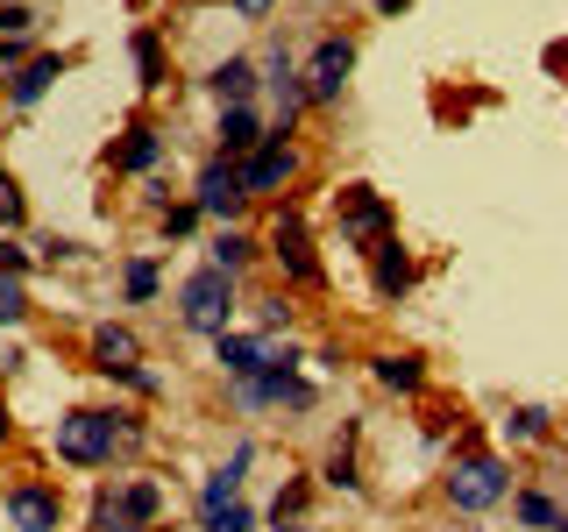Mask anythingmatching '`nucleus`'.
Wrapping results in <instances>:
<instances>
[{
    "mask_svg": "<svg viewBox=\"0 0 568 532\" xmlns=\"http://www.w3.org/2000/svg\"><path fill=\"white\" fill-rule=\"evenodd\" d=\"M142 440H150V419H142L135 405H114V412L71 405V412H58V426H50V448H58V461H71V469H114V454L142 448Z\"/></svg>",
    "mask_w": 568,
    "mask_h": 532,
    "instance_id": "f257e3e1",
    "label": "nucleus"
},
{
    "mask_svg": "<svg viewBox=\"0 0 568 532\" xmlns=\"http://www.w3.org/2000/svg\"><path fill=\"white\" fill-rule=\"evenodd\" d=\"M440 497H448L462 519H476V511H497V504L511 497V461H505V454H484V448L455 454L448 475H440Z\"/></svg>",
    "mask_w": 568,
    "mask_h": 532,
    "instance_id": "f03ea898",
    "label": "nucleus"
},
{
    "mask_svg": "<svg viewBox=\"0 0 568 532\" xmlns=\"http://www.w3.org/2000/svg\"><path fill=\"white\" fill-rule=\"evenodd\" d=\"M235 284L227 270H213V263H200L185 284H178V327L200 334V341H221L227 327H235Z\"/></svg>",
    "mask_w": 568,
    "mask_h": 532,
    "instance_id": "7ed1b4c3",
    "label": "nucleus"
},
{
    "mask_svg": "<svg viewBox=\"0 0 568 532\" xmlns=\"http://www.w3.org/2000/svg\"><path fill=\"white\" fill-rule=\"evenodd\" d=\"M164 519V483L156 475H114L93 490V532H150Z\"/></svg>",
    "mask_w": 568,
    "mask_h": 532,
    "instance_id": "20e7f679",
    "label": "nucleus"
},
{
    "mask_svg": "<svg viewBox=\"0 0 568 532\" xmlns=\"http://www.w3.org/2000/svg\"><path fill=\"white\" fill-rule=\"evenodd\" d=\"M334 227H342V242L348 248H377L384 235H390V206H384V192L377 185H342L334 192Z\"/></svg>",
    "mask_w": 568,
    "mask_h": 532,
    "instance_id": "39448f33",
    "label": "nucleus"
},
{
    "mask_svg": "<svg viewBox=\"0 0 568 532\" xmlns=\"http://www.w3.org/2000/svg\"><path fill=\"white\" fill-rule=\"evenodd\" d=\"M235 405L242 412H313L320 405V383H306L298 369H263V377H235Z\"/></svg>",
    "mask_w": 568,
    "mask_h": 532,
    "instance_id": "423d86ee",
    "label": "nucleus"
},
{
    "mask_svg": "<svg viewBox=\"0 0 568 532\" xmlns=\"http://www.w3.org/2000/svg\"><path fill=\"white\" fill-rule=\"evenodd\" d=\"M263 248H271V263L298 284V291H313V284L327 277V270H320V256H313V242H306V213H298V206H277L271 242H263Z\"/></svg>",
    "mask_w": 568,
    "mask_h": 532,
    "instance_id": "0eeeda50",
    "label": "nucleus"
},
{
    "mask_svg": "<svg viewBox=\"0 0 568 532\" xmlns=\"http://www.w3.org/2000/svg\"><path fill=\"white\" fill-rule=\"evenodd\" d=\"M298 71H306V100H313V106H342L348 71H355V35H320L313 58L298 64Z\"/></svg>",
    "mask_w": 568,
    "mask_h": 532,
    "instance_id": "6e6552de",
    "label": "nucleus"
},
{
    "mask_svg": "<svg viewBox=\"0 0 568 532\" xmlns=\"http://www.w3.org/2000/svg\"><path fill=\"white\" fill-rule=\"evenodd\" d=\"M192 206H200L206 221L235 227V221H242V206H248V192H242V164H227V156H206L200 177H192Z\"/></svg>",
    "mask_w": 568,
    "mask_h": 532,
    "instance_id": "1a4fd4ad",
    "label": "nucleus"
},
{
    "mask_svg": "<svg viewBox=\"0 0 568 532\" xmlns=\"http://www.w3.org/2000/svg\"><path fill=\"white\" fill-rule=\"evenodd\" d=\"M0 511H8L14 532H64V497H58V483H43V475H22V483H8Z\"/></svg>",
    "mask_w": 568,
    "mask_h": 532,
    "instance_id": "9d476101",
    "label": "nucleus"
},
{
    "mask_svg": "<svg viewBox=\"0 0 568 532\" xmlns=\"http://www.w3.org/2000/svg\"><path fill=\"white\" fill-rule=\"evenodd\" d=\"M263 93H271V106H277V129L271 135H284L292 142V129H298V114H306V71L292 64V50L284 43H271V58H263Z\"/></svg>",
    "mask_w": 568,
    "mask_h": 532,
    "instance_id": "9b49d317",
    "label": "nucleus"
},
{
    "mask_svg": "<svg viewBox=\"0 0 568 532\" xmlns=\"http://www.w3.org/2000/svg\"><path fill=\"white\" fill-rule=\"evenodd\" d=\"M306 171V156H298V142H284V135H271L256 156H242V192L248 200H277L292 177Z\"/></svg>",
    "mask_w": 568,
    "mask_h": 532,
    "instance_id": "f8f14e48",
    "label": "nucleus"
},
{
    "mask_svg": "<svg viewBox=\"0 0 568 532\" xmlns=\"http://www.w3.org/2000/svg\"><path fill=\"white\" fill-rule=\"evenodd\" d=\"M413 284H419V256L398 235H384L369 248V291H377L384 306H398V298H413Z\"/></svg>",
    "mask_w": 568,
    "mask_h": 532,
    "instance_id": "ddd939ff",
    "label": "nucleus"
},
{
    "mask_svg": "<svg viewBox=\"0 0 568 532\" xmlns=\"http://www.w3.org/2000/svg\"><path fill=\"white\" fill-rule=\"evenodd\" d=\"M271 129H263L256 106H221V121H213V156H227V164H242V156H256Z\"/></svg>",
    "mask_w": 568,
    "mask_h": 532,
    "instance_id": "4468645a",
    "label": "nucleus"
},
{
    "mask_svg": "<svg viewBox=\"0 0 568 532\" xmlns=\"http://www.w3.org/2000/svg\"><path fill=\"white\" fill-rule=\"evenodd\" d=\"M106 164H114L121 177H150L156 164H164V129H156V121H129L121 142L106 150Z\"/></svg>",
    "mask_w": 568,
    "mask_h": 532,
    "instance_id": "2eb2a0df",
    "label": "nucleus"
},
{
    "mask_svg": "<svg viewBox=\"0 0 568 532\" xmlns=\"http://www.w3.org/2000/svg\"><path fill=\"white\" fill-rule=\"evenodd\" d=\"M85 348H93V369H100V377H129V369L142 362V341H135V327H121V319H100V327H93V341H85Z\"/></svg>",
    "mask_w": 568,
    "mask_h": 532,
    "instance_id": "dca6fc26",
    "label": "nucleus"
},
{
    "mask_svg": "<svg viewBox=\"0 0 568 532\" xmlns=\"http://www.w3.org/2000/svg\"><path fill=\"white\" fill-rule=\"evenodd\" d=\"M206 93L221 100V106H256V93H263V64L256 58H221L206 71Z\"/></svg>",
    "mask_w": 568,
    "mask_h": 532,
    "instance_id": "f3484780",
    "label": "nucleus"
},
{
    "mask_svg": "<svg viewBox=\"0 0 568 532\" xmlns=\"http://www.w3.org/2000/svg\"><path fill=\"white\" fill-rule=\"evenodd\" d=\"M213 362L227 369V383H235V377H263V369H271V334H235V327H227L221 341H213Z\"/></svg>",
    "mask_w": 568,
    "mask_h": 532,
    "instance_id": "a211bd4d",
    "label": "nucleus"
},
{
    "mask_svg": "<svg viewBox=\"0 0 568 532\" xmlns=\"http://www.w3.org/2000/svg\"><path fill=\"white\" fill-rule=\"evenodd\" d=\"M248 461H256V440H235V448H227V461L200 483V511L235 504V497H242V475H248Z\"/></svg>",
    "mask_w": 568,
    "mask_h": 532,
    "instance_id": "6ab92c4d",
    "label": "nucleus"
},
{
    "mask_svg": "<svg viewBox=\"0 0 568 532\" xmlns=\"http://www.w3.org/2000/svg\"><path fill=\"white\" fill-rule=\"evenodd\" d=\"M64 71H71V58H64V50H43V58H29V64L8 79V106H36V100L50 93V85L64 79Z\"/></svg>",
    "mask_w": 568,
    "mask_h": 532,
    "instance_id": "aec40b11",
    "label": "nucleus"
},
{
    "mask_svg": "<svg viewBox=\"0 0 568 532\" xmlns=\"http://www.w3.org/2000/svg\"><path fill=\"white\" fill-rule=\"evenodd\" d=\"M369 377H377L384 390H398V398H419V390H426V362L405 355V348H384V355H369Z\"/></svg>",
    "mask_w": 568,
    "mask_h": 532,
    "instance_id": "412c9836",
    "label": "nucleus"
},
{
    "mask_svg": "<svg viewBox=\"0 0 568 532\" xmlns=\"http://www.w3.org/2000/svg\"><path fill=\"white\" fill-rule=\"evenodd\" d=\"M256 256H263V242H256V235H242V227H221V235L206 242V263H213V270H227V277H242Z\"/></svg>",
    "mask_w": 568,
    "mask_h": 532,
    "instance_id": "4be33fe9",
    "label": "nucleus"
},
{
    "mask_svg": "<svg viewBox=\"0 0 568 532\" xmlns=\"http://www.w3.org/2000/svg\"><path fill=\"white\" fill-rule=\"evenodd\" d=\"M135 79H142V93H164V85H171L164 35H156V29H135Z\"/></svg>",
    "mask_w": 568,
    "mask_h": 532,
    "instance_id": "5701e85b",
    "label": "nucleus"
},
{
    "mask_svg": "<svg viewBox=\"0 0 568 532\" xmlns=\"http://www.w3.org/2000/svg\"><path fill=\"white\" fill-rule=\"evenodd\" d=\"M156 291H164L156 256H129V263H121V298H129V306H156Z\"/></svg>",
    "mask_w": 568,
    "mask_h": 532,
    "instance_id": "b1692460",
    "label": "nucleus"
},
{
    "mask_svg": "<svg viewBox=\"0 0 568 532\" xmlns=\"http://www.w3.org/2000/svg\"><path fill=\"white\" fill-rule=\"evenodd\" d=\"M511 519H519V532H555L561 525V504L547 490H519V497H511Z\"/></svg>",
    "mask_w": 568,
    "mask_h": 532,
    "instance_id": "393cba45",
    "label": "nucleus"
},
{
    "mask_svg": "<svg viewBox=\"0 0 568 532\" xmlns=\"http://www.w3.org/2000/svg\"><path fill=\"white\" fill-rule=\"evenodd\" d=\"M505 440H555V412H547V405H511L505 412Z\"/></svg>",
    "mask_w": 568,
    "mask_h": 532,
    "instance_id": "a878e982",
    "label": "nucleus"
},
{
    "mask_svg": "<svg viewBox=\"0 0 568 532\" xmlns=\"http://www.w3.org/2000/svg\"><path fill=\"white\" fill-rule=\"evenodd\" d=\"M320 483H327V490H348V497H363V469H355V448H342V440H334V454L320 461Z\"/></svg>",
    "mask_w": 568,
    "mask_h": 532,
    "instance_id": "bb28decb",
    "label": "nucleus"
},
{
    "mask_svg": "<svg viewBox=\"0 0 568 532\" xmlns=\"http://www.w3.org/2000/svg\"><path fill=\"white\" fill-rule=\"evenodd\" d=\"M29 319V284L22 277H0V334H14Z\"/></svg>",
    "mask_w": 568,
    "mask_h": 532,
    "instance_id": "cd10ccee",
    "label": "nucleus"
},
{
    "mask_svg": "<svg viewBox=\"0 0 568 532\" xmlns=\"http://www.w3.org/2000/svg\"><path fill=\"white\" fill-rule=\"evenodd\" d=\"M200 532H256V511L235 497V504H221V511H200Z\"/></svg>",
    "mask_w": 568,
    "mask_h": 532,
    "instance_id": "c85d7f7f",
    "label": "nucleus"
},
{
    "mask_svg": "<svg viewBox=\"0 0 568 532\" xmlns=\"http://www.w3.org/2000/svg\"><path fill=\"white\" fill-rule=\"evenodd\" d=\"M156 221H164V242H185V235H192V227H200V221H206V213H200V206H192V200H171L164 213H156Z\"/></svg>",
    "mask_w": 568,
    "mask_h": 532,
    "instance_id": "c756f323",
    "label": "nucleus"
},
{
    "mask_svg": "<svg viewBox=\"0 0 568 532\" xmlns=\"http://www.w3.org/2000/svg\"><path fill=\"white\" fill-rule=\"evenodd\" d=\"M22 221H29L22 185H14V177H0V235H22Z\"/></svg>",
    "mask_w": 568,
    "mask_h": 532,
    "instance_id": "7c9ffc66",
    "label": "nucleus"
},
{
    "mask_svg": "<svg viewBox=\"0 0 568 532\" xmlns=\"http://www.w3.org/2000/svg\"><path fill=\"white\" fill-rule=\"evenodd\" d=\"M29 270H36V248H22L14 235H0V277H22L29 284Z\"/></svg>",
    "mask_w": 568,
    "mask_h": 532,
    "instance_id": "2f4dec72",
    "label": "nucleus"
},
{
    "mask_svg": "<svg viewBox=\"0 0 568 532\" xmlns=\"http://www.w3.org/2000/svg\"><path fill=\"white\" fill-rule=\"evenodd\" d=\"M292 327V298H256V334Z\"/></svg>",
    "mask_w": 568,
    "mask_h": 532,
    "instance_id": "473e14b6",
    "label": "nucleus"
},
{
    "mask_svg": "<svg viewBox=\"0 0 568 532\" xmlns=\"http://www.w3.org/2000/svg\"><path fill=\"white\" fill-rule=\"evenodd\" d=\"M298 511H306V483H284V490H277V504H271V519H277V525H292Z\"/></svg>",
    "mask_w": 568,
    "mask_h": 532,
    "instance_id": "72a5a7b5",
    "label": "nucleus"
},
{
    "mask_svg": "<svg viewBox=\"0 0 568 532\" xmlns=\"http://www.w3.org/2000/svg\"><path fill=\"white\" fill-rule=\"evenodd\" d=\"M79 256H85V248L64 242V235H43V242H36V263H79Z\"/></svg>",
    "mask_w": 568,
    "mask_h": 532,
    "instance_id": "f704fd0d",
    "label": "nucleus"
},
{
    "mask_svg": "<svg viewBox=\"0 0 568 532\" xmlns=\"http://www.w3.org/2000/svg\"><path fill=\"white\" fill-rule=\"evenodd\" d=\"M29 29H36V14L22 0H8V8H0V35H29Z\"/></svg>",
    "mask_w": 568,
    "mask_h": 532,
    "instance_id": "c9c22d12",
    "label": "nucleus"
},
{
    "mask_svg": "<svg viewBox=\"0 0 568 532\" xmlns=\"http://www.w3.org/2000/svg\"><path fill=\"white\" fill-rule=\"evenodd\" d=\"M121 383H129V390H135V398H156V390H164V377H156V369H150V362H135V369H129V377H121Z\"/></svg>",
    "mask_w": 568,
    "mask_h": 532,
    "instance_id": "e433bc0d",
    "label": "nucleus"
},
{
    "mask_svg": "<svg viewBox=\"0 0 568 532\" xmlns=\"http://www.w3.org/2000/svg\"><path fill=\"white\" fill-rule=\"evenodd\" d=\"M22 64H29V58H22V35H0V85H8Z\"/></svg>",
    "mask_w": 568,
    "mask_h": 532,
    "instance_id": "4c0bfd02",
    "label": "nucleus"
},
{
    "mask_svg": "<svg viewBox=\"0 0 568 532\" xmlns=\"http://www.w3.org/2000/svg\"><path fill=\"white\" fill-rule=\"evenodd\" d=\"M271 8H277V0H235V14H242V22H263Z\"/></svg>",
    "mask_w": 568,
    "mask_h": 532,
    "instance_id": "58836bf2",
    "label": "nucleus"
},
{
    "mask_svg": "<svg viewBox=\"0 0 568 532\" xmlns=\"http://www.w3.org/2000/svg\"><path fill=\"white\" fill-rule=\"evenodd\" d=\"M8 369H22V348H14V341H0V377H8Z\"/></svg>",
    "mask_w": 568,
    "mask_h": 532,
    "instance_id": "ea45409f",
    "label": "nucleus"
},
{
    "mask_svg": "<svg viewBox=\"0 0 568 532\" xmlns=\"http://www.w3.org/2000/svg\"><path fill=\"white\" fill-rule=\"evenodd\" d=\"M405 8H413V0H377V14H384V22H390V14H405Z\"/></svg>",
    "mask_w": 568,
    "mask_h": 532,
    "instance_id": "a19ab883",
    "label": "nucleus"
},
{
    "mask_svg": "<svg viewBox=\"0 0 568 532\" xmlns=\"http://www.w3.org/2000/svg\"><path fill=\"white\" fill-rule=\"evenodd\" d=\"M8 433H14V419H8V405H0V448H8Z\"/></svg>",
    "mask_w": 568,
    "mask_h": 532,
    "instance_id": "79ce46f5",
    "label": "nucleus"
},
{
    "mask_svg": "<svg viewBox=\"0 0 568 532\" xmlns=\"http://www.w3.org/2000/svg\"><path fill=\"white\" fill-rule=\"evenodd\" d=\"M277 532H320V525H277Z\"/></svg>",
    "mask_w": 568,
    "mask_h": 532,
    "instance_id": "37998d69",
    "label": "nucleus"
},
{
    "mask_svg": "<svg viewBox=\"0 0 568 532\" xmlns=\"http://www.w3.org/2000/svg\"><path fill=\"white\" fill-rule=\"evenodd\" d=\"M561 525H568V504H561Z\"/></svg>",
    "mask_w": 568,
    "mask_h": 532,
    "instance_id": "c03bdc74",
    "label": "nucleus"
},
{
    "mask_svg": "<svg viewBox=\"0 0 568 532\" xmlns=\"http://www.w3.org/2000/svg\"><path fill=\"white\" fill-rule=\"evenodd\" d=\"M555 532H568V525H555Z\"/></svg>",
    "mask_w": 568,
    "mask_h": 532,
    "instance_id": "a18cd8bd",
    "label": "nucleus"
},
{
    "mask_svg": "<svg viewBox=\"0 0 568 532\" xmlns=\"http://www.w3.org/2000/svg\"><path fill=\"white\" fill-rule=\"evenodd\" d=\"M0 8H8V0H0Z\"/></svg>",
    "mask_w": 568,
    "mask_h": 532,
    "instance_id": "49530a36",
    "label": "nucleus"
},
{
    "mask_svg": "<svg viewBox=\"0 0 568 532\" xmlns=\"http://www.w3.org/2000/svg\"><path fill=\"white\" fill-rule=\"evenodd\" d=\"M0 177H8V171H0Z\"/></svg>",
    "mask_w": 568,
    "mask_h": 532,
    "instance_id": "de8ad7c7",
    "label": "nucleus"
}]
</instances>
